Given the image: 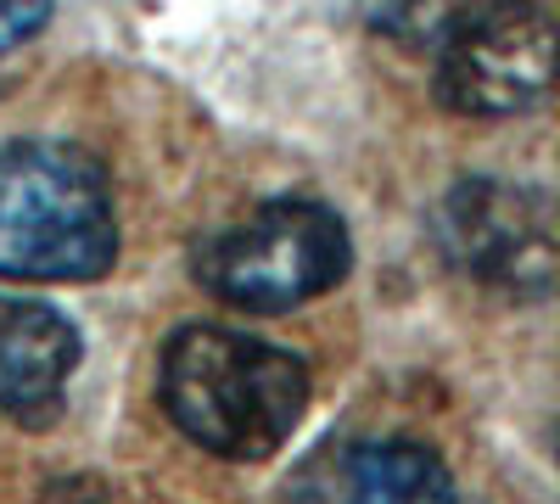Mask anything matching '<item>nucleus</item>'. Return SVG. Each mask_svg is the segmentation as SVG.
<instances>
[{
  "mask_svg": "<svg viewBox=\"0 0 560 504\" xmlns=\"http://www.w3.org/2000/svg\"><path fill=\"white\" fill-rule=\"evenodd\" d=\"M158 392L197 448L258 466L287 448L308 415V364L230 326H179L163 348Z\"/></svg>",
  "mask_w": 560,
  "mask_h": 504,
  "instance_id": "obj_1",
  "label": "nucleus"
},
{
  "mask_svg": "<svg viewBox=\"0 0 560 504\" xmlns=\"http://www.w3.org/2000/svg\"><path fill=\"white\" fill-rule=\"evenodd\" d=\"M376 28L432 62L438 102L465 118H516L555 73V23L538 0H382Z\"/></svg>",
  "mask_w": 560,
  "mask_h": 504,
  "instance_id": "obj_2",
  "label": "nucleus"
},
{
  "mask_svg": "<svg viewBox=\"0 0 560 504\" xmlns=\"http://www.w3.org/2000/svg\"><path fill=\"white\" fill-rule=\"evenodd\" d=\"M118 263L107 168L68 141L0 146V281L73 286Z\"/></svg>",
  "mask_w": 560,
  "mask_h": 504,
  "instance_id": "obj_3",
  "label": "nucleus"
},
{
  "mask_svg": "<svg viewBox=\"0 0 560 504\" xmlns=\"http://www.w3.org/2000/svg\"><path fill=\"white\" fill-rule=\"evenodd\" d=\"M348 263H353V236L337 219V208L308 197H275L213 231L197 247L191 269L230 308L287 314L342 286Z\"/></svg>",
  "mask_w": 560,
  "mask_h": 504,
  "instance_id": "obj_4",
  "label": "nucleus"
},
{
  "mask_svg": "<svg viewBox=\"0 0 560 504\" xmlns=\"http://www.w3.org/2000/svg\"><path fill=\"white\" fill-rule=\"evenodd\" d=\"M438 247L477 286L544 297L555 286V208L516 179H459L438 202Z\"/></svg>",
  "mask_w": 560,
  "mask_h": 504,
  "instance_id": "obj_5",
  "label": "nucleus"
},
{
  "mask_svg": "<svg viewBox=\"0 0 560 504\" xmlns=\"http://www.w3.org/2000/svg\"><path fill=\"white\" fill-rule=\"evenodd\" d=\"M287 504H454V477L427 443L348 437L298 471Z\"/></svg>",
  "mask_w": 560,
  "mask_h": 504,
  "instance_id": "obj_6",
  "label": "nucleus"
},
{
  "mask_svg": "<svg viewBox=\"0 0 560 504\" xmlns=\"http://www.w3.org/2000/svg\"><path fill=\"white\" fill-rule=\"evenodd\" d=\"M79 371L73 319L34 297H0V421H45Z\"/></svg>",
  "mask_w": 560,
  "mask_h": 504,
  "instance_id": "obj_7",
  "label": "nucleus"
},
{
  "mask_svg": "<svg viewBox=\"0 0 560 504\" xmlns=\"http://www.w3.org/2000/svg\"><path fill=\"white\" fill-rule=\"evenodd\" d=\"M51 23V0H0V51H18Z\"/></svg>",
  "mask_w": 560,
  "mask_h": 504,
  "instance_id": "obj_8",
  "label": "nucleus"
}]
</instances>
